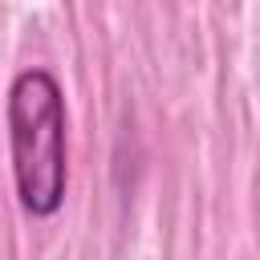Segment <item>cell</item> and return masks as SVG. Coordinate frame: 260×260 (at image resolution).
<instances>
[{"label": "cell", "mask_w": 260, "mask_h": 260, "mask_svg": "<svg viewBox=\"0 0 260 260\" xmlns=\"http://www.w3.org/2000/svg\"><path fill=\"white\" fill-rule=\"evenodd\" d=\"M8 146L16 199L49 219L65 203V98L49 69H24L8 85Z\"/></svg>", "instance_id": "obj_1"}]
</instances>
